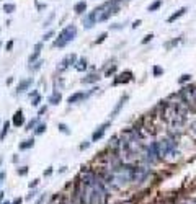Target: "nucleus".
Instances as JSON below:
<instances>
[{"mask_svg":"<svg viewBox=\"0 0 196 204\" xmlns=\"http://www.w3.org/2000/svg\"><path fill=\"white\" fill-rule=\"evenodd\" d=\"M54 36V31H49V33H46L44 36H43V41H48V39H51Z\"/></svg>","mask_w":196,"mask_h":204,"instance_id":"obj_32","label":"nucleus"},{"mask_svg":"<svg viewBox=\"0 0 196 204\" xmlns=\"http://www.w3.org/2000/svg\"><path fill=\"white\" fill-rule=\"evenodd\" d=\"M53 172H54V170H53V167H49V168H46V170H44V176L53 175Z\"/></svg>","mask_w":196,"mask_h":204,"instance_id":"obj_34","label":"nucleus"},{"mask_svg":"<svg viewBox=\"0 0 196 204\" xmlns=\"http://www.w3.org/2000/svg\"><path fill=\"white\" fill-rule=\"evenodd\" d=\"M61 100H62V95H61L59 92H54L53 95L49 96V103H51V105H59Z\"/></svg>","mask_w":196,"mask_h":204,"instance_id":"obj_16","label":"nucleus"},{"mask_svg":"<svg viewBox=\"0 0 196 204\" xmlns=\"http://www.w3.org/2000/svg\"><path fill=\"white\" fill-rule=\"evenodd\" d=\"M186 11H188V7H182V8H180V10H177L173 15H170L167 21H168V23H173V21H175L177 18H180V17H182V15H185Z\"/></svg>","mask_w":196,"mask_h":204,"instance_id":"obj_12","label":"nucleus"},{"mask_svg":"<svg viewBox=\"0 0 196 204\" xmlns=\"http://www.w3.org/2000/svg\"><path fill=\"white\" fill-rule=\"evenodd\" d=\"M75 62H77V56H75V54H69V56L61 62V65L57 67V69H59V70H64V69H67L69 65H74Z\"/></svg>","mask_w":196,"mask_h":204,"instance_id":"obj_7","label":"nucleus"},{"mask_svg":"<svg viewBox=\"0 0 196 204\" xmlns=\"http://www.w3.org/2000/svg\"><path fill=\"white\" fill-rule=\"evenodd\" d=\"M39 101H41V96H39V95H36V96H35V100H33V103H31V105H33V106H38V105H39Z\"/></svg>","mask_w":196,"mask_h":204,"instance_id":"obj_33","label":"nucleus"},{"mask_svg":"<svg viewBox=\"0 0 196 204\" xmlns=\"http://www.w3.org/2000/svg\"><path fill=\"white\" fill-rule=\"evenodd\" d=\"M17 173L20 176H24V175H28V167H20V168L17 170Z\"/></svg>","mask_w":196,"mask_h":204,"instance_id":"obj_27","label":"nucleus"},{"mask_svg":"<svg viewBox=\"0 0 196 204\" xmlns=\"http://www.w3.org/2000/svg\"><path fill=\"white\" fill-rule=\"evenodd\" d=\"M95 23H97V13H95V11H92V13H88L87 17H85L84 26H85V28H92Z\"/></svg>","mask_w":196,"mask_h":204,"instance_id":"obj_9","label":"nucleus"},{"mask_svg":"<svg viewBox=\"0 0 196 204\" xmlns=\"http://www.w3.org/2000/svg\"><path fill=\"white\" fill-rule=\"evenodd\" d=\"M0 165H2V158H0Z\"/></svg>","mask_w":196,"mask_h":204,"instance_id":"obj_47","label":"nucleus"},{"mask_svg":"<svg viewBox=\"0 0 196 204\" xmlns=\"http://www.w3.org/2000/svg\"><path fill=\"white\" fill-rule=\"evenodd\" d=\"M115 72H116V65H113V67H110V69H108V70H106V77H111V75L113 74H115Z\"/></svg>","mask_w":196,"mask_h":204,"instance_id":"obj_30","label":"nucleus"},{"mask_svg":"<svg viewBox=\"0 0 196 204\" xmlns=\"http://www.w3.org/2000/svg\"><path fill=\"white\" fill-rule=\"evenodd\" d=\"M4 178H5V173L0 172V183H2V180H4Z\"/></svg>","mask_w":196,"mask_h":204,"instance_id":"obj_43","label":"nucleus"},{"mask_svg":"<svg viewBox=\"0 0 196 204\" xmlns=\"http://www.w3.org/2000/svg\"><path fill=\"white\" fill-rule=\"evenodd\" d=\"M38 123H39V118H35V119H31L28 124H26V131H33L36 126H38Z\"/></svg>","mask_w":196,"mask_h":204,"instance_id":"obj_22","label":"nucleus"},{"mask_svg":"<svg viewBox=\"0 0 196 204\" xmlns=\"http://www.w3.org/2000/svg\"><path fill=\"white\" fill-rule=\"evenodd\" d=\"M41 49H43V42H38V44H36V47H35V52L28 57L30 64H33V62H36V60H38L39 54H41Z\"/></svg>","mask_w":196,"mask_h":204,"instance_id":"obj_10","label":"nucleus"},{"mask_svg":"<svg viewBox=\"0 0 196 204\" xmlns=\"http://www.w3.org/2000/svg\"><path fill=\"white\" fill-rule=\"evenodd\" d=\"M35 194H36V191H33V193H30V194H28V199H31V198L35 196Z\"/></svg>","mask_w":196,"mask_h":204,"instance_id":"obj_44","label":"nucleus"},{"mask_svg":"<svg viewBox=\"0 0 196 204\" xmlns=\"http://www.w3.org/2000/svg\"><path fill=\"white\" fill-rule=\"evenodd\" d=\"M95 90H98V88H93L90 93H84V92H79V93H74V95H70L69 98H67V103H70V105H74V103H79V101H82V100H85V98H88V96L92 95V93L95 92Z\"/></svg>","mask_w":196,"mask_h":204,"instance_id":"obj_4","label":"nucleus"},{"mask_svg":"<svg viewBox=\"0 0 196 204\" xmlns=\"http://www.w3.org/2000/svg\"><path fill=\"white\" fill-rule=\"evenodd\" d=\"M74 10H75V13H84V11L87 10V4H85V2H79V4H75Z\"/></svg>","mask_w":196,"mask_h":204,"instance_id":"obj_18","label":"nucleus"},{"mask_svg":"<svg viewBox=\"0 0 196 204\" xmlns=\"http://www.w3.org/2000/svg\"><path fill=\"white\" fill-rule=\"evenodd\" d=\"M106 36H108V33H102V34H100V38H97V41H95V42H97V44H102V42L106 39Z\"/></svg>","mask_w":196,"mask_h":204,"instance_id":"obj_29","label":"nucleus"},{"mask_svg":"<svg viewBox=\"0 0 196 204\" xmlns=\"http://www.w3.org/2000/svg\"><path fill=\"white\" fill-rule=\"evenodd\" d=\"M38 183H39V180H33L31 183H30V188H36V186H38Z\"/></svg>","mask_w":196,"mask_h":204,"instance_id":"obj_39","label":"nucleus"},{"mask_svg":"<svg viewBox=\"0 0 196 204\" xmlns=\"http://www.w3.org/2000/svg\"><path fill=\"white\" fill-rule=\"evenodd\" d=\"M110 126H111V123H110V121H106V123H103L102 126H98V127H97V131H95V132L92 134V141H93V142L100 141V139L103 137V134H105V131L108 129Z\"/></svg>","mask_w":196,"mask_h":204,"instance_id":"obj_5","label":"nucleus"},{"mask_svg":"<svg viewBox=\"0 0 196 204\" xmlns=\"http://www.w3.org/2000/svg\"><path fill=\"white\" fill-rule=\"evenodd\" d=\"M75 64H77V65H75V69H77L79 72H84L85 69H87V59H85V57H82V59H79Z\"/></svg>","mask_w":196,"mask_h":204,"instance_id":"obj_17","label":"nucleus"},{"mask_svg":"<svg viewBox=\"0 0 196 204\" xmlns=\"http://www.w3.org/2000/svg\"><path fill=\"white\" fill-rule=\"evenodd\" d=\"M75 36H77V28H75L74 25L66 26V28L59 33L57 39L54 41V47H64V46H67L70 41L75 39Z\"/></svg>","mask_w":196,"mask_h":204,"instance_id":"obj_1","label":"nucleus"},{"mask_svg":"<svg viewBox=\"0 0 196 204\" xmlns=\"http://www.w3.org/2000/svg\"><path fill=\"white\" fill-rule=\"evenodd\" d=\"M119 78H116L115 80V85H118V83H122V82H124V83H126V82H129L131 78H133V74H131V72H126V74H121V75H118Z\"/></svg>","mask_w":196,"mask_h":204,"instance_id":"obj_13","label":"nucleus"},{"mask_svg":"<svg viewBox=\"0 0 196 204\" xmlns=\"http://www.w3.org/2000/svg\"><path fill=\"white\" fill-rule=\"evenodd\" d=\"M152 38H154V34H147V36H146V38H144V39H142V42H144V44H146V42H149V41H152Z\"/></svg>","mask_w":196,"mask_h":204,"instance_id":"obj_35","label":"nucleus"},{"mask_svg":"<svg viewBox=\"0 0 196 204\" xmlns=\"http://www.w3.org/2000/svg\"><path fill=\"white\" fill-rule=\"evenodd\" d=\"M41 64H43V62H41V60H38V62H35V67H33V65H31V69H33V70H38L39 67H41Z\"/></svg>","mask_w":196,"mask_h":204,"instance_id":"obj_37","label":"nucleus"},{"mask_svg":"<svg viewBox=\"0 0 196 204\" xmlns=\"http://www.w3.org/2000/svg\"><path fill=\"white\" fill-rule=\"evenodd\" d=\"M139 25H141V20L134 21V23H133V28H137V26H139Z\"/></svg>","mask_w":196,"mask_h":204,"instance_id":"obj_41","label":"nucleus"},{"mask_svg":"<svg viewBox=\"0 0 196 204\" xmlns=\"http://www.w3.org/2000/svg\"><path fill=\"white\" fill-rule=\"evenodd\" d=\"M98 80H100V75L98 74H90L85 78H82V83H95V82H98Z\"/></svg>","mask_w":196,"mask_h":204,"instance_id":"obj_14","label":"nucleus"},{"mask_svg":"<svg viewBox=\"0 0 196 204\" xmlns=\"http://www.w3.org/2000/svg\"><path fill=\"white\" fill-rule=\"evenodd\" d=\"M13 124L17 127H20V126H23L24 124V118H23V111L21 109H18L17 113H15V116H13Z\"/></svg>","mask_w":196,"mask_h":204,"instance_id":"obj_11","label":"nucleus"},{"mask_svg":"<svg viewBox=\"0 0 196 204\" xmlns=\"http://www.w3.org/2000/svg\"><path fill=\"white\" fill-rule=\"evenodd\" d=\"M12 204H21V198H17V199H15Z\"/></svg>","mask_w":196,"mask_h":204,"instance_id":"obj_42","label":"nucleus"},{"mask_svg":"<svg viewBox=\"0 0 196 204\" xmlns=\"http://www.w3.org/2000/svg\"><path fill=\"white\" fill-rule=\"evenodd\" d=\"M4 204H12V203H10V201H7V203H4Z\"/></svg>","mask_w":196,"mask_h":204,"instance_id":"obj_46","label":"nucleus"},{"mask_svg":"<svg viewBox=\"0 0 196 204\" xmlns=\"http://www.w3.org/2000/svg\"><path fill=\"white\" fill-rule=\"evenodd\" d=\"M31 83H33V78H24V80H21L20 83H18V87H17V93L26 92V90L31 87Z\"/></svg>","mask_w":196,"mask_h":204,"instance_id":"obj_8","label":"nucleus"},{"mask_svg":"<svg viewBox=\"0 0 196 204\" xmlns=\"http://www.w3.org/2000/svg\"><path fill=\"white\" fill-rule=\"evenodd\" d=\"M0 46H2V44H0Z\"/></svg>","mask_w":196,"mask_h":204,"instance_id":"obj_48","label":"nucleus"},{"mask_svg":"<svg viewBox=\"0 0 196 204\" xmlns=\"http://www.w3.org/2000/svg\"><path fill=\"white\" fill-rule=\"evenodd\" d=\"M190 80H191V75H190V74H183L182 77L178 78V83L183 85V83H186V82H190Z\"/></svg>","mask_w":196,"mask_h":204,"instance_id":"obj_24","label":"nucleus"},{"mask_svg":"<svg viewBox=\"0 0 196 204\" xmlns=\"http://www.w3.org/2000/svg\"><path fill=\"white\" fill-rule=\"evenodd\" d=\"M46 199H48V194L43 193V194H41V198H39V199L36 201V204H43V203H46Z\"/></svg>","mask_w":196,"mask_h":204,"instance_id":"obj_31","label":"nucleus"},{"mask_svg":"<svg viewBox=\"0 0 196 204\" xmlns=\"http://www.w3.org/2000/svg\"><path fill=\"white\" fill-rule=\"evenodd\" d=\"M33 145H35V139H26V141H23L20 144V150H28V149H31Z\"/></svg>","mask_w":196,"mask_h":204,"instance_id":"obj_15","label":"nucleus"},{"mask_svg":"<svg viewBox=\"0 0 196 204\" xmlns=\"http://www.w3.org/2000/svg\"><path fill=\"white\" fill-rule=\"evenodd\" d=\"M159 150H157V142H152L149 147L146 149V160L149 163H155L159 160Z\"/></svg>","mask_w":196,"mask_h":204,"instance_id":"obj_3","label":"nucleus"},{"mask_svg":"<svg viewBox=\"0 0 196 204\" xmlns=\"http://www.w3.org/2000/svg\"><path fill=\"white\" fill-rule=\"evenodd\" d=\"M46 111H48V106H43V108H39V113H38V116H41V114H44Z\"/></svg>","mask_w":196,"mask_h":204,"instance_id":"obj_38","label":"nucleus"},{"mask_svg":"<svg viewBox=\"0 0 196 204\" xmlns=\"http://www.w3.org/2000/svg\"><path fill=\"white\" fill-rule=\"evenodd\" d=\"M128 98H129V96H128V95H122L121 98H119V101L116 103L115 109H113V111H111V114H110V118H111V119H113V118H116V116H118V114H119V111H121V108H122V106H124V103L128 101Z\"/></svg>","mask_w":196,"mask_h":204,"instance_id":"obj_6","label":"nucleus"},{"mask_svg":"<svg viewBox=\"0 0 196 204\" xmlns=\"http://www.w3.org/2000/svg\"><path fill=\"white\" fill-rule=\"evenodd\" d=\"M4 198H5V193H0V203L4 201Z\"/></svg>","mask_w":196,"mask_h":204,"instance_id":"obj_45","label":"nucleus"},{"mask_svg":"<svg viewBox=\"0 0 196 204\" xmlns=\"http://www.w3.org/2000/svg\"><path fill=\"white\" fill-rule=\"evenodd\" d=\"M12 47H13V41H8V44H7V51H12Z\"/></svg>","mask_w":196,"mask_h":204,"instance_id":"obj_40","label":"nucleus"},{"mask_svg":"<svg viewBox=\"0 0 196 204\" xmlns=\"http://www.w3.org/2000/svg\"><path fill=\"white\" fill-rule=\"evenodd\" d=\"M15 8H17V7H15L13 4H5V5H4V10L7 11V13H12V11H15Z\"/></svg>","mask_w":196,"mask_h":204,"instance_id":"obj_25","label":"nucleus"},{"mask_svg":"<svg viewBox=\"0 0 196 204\" xmlns=\"http://www.w3.org/2000/svg\"><path fill=\"white\" fill-rule=\"evenodd\" d=\"M162 74H164V69L159 67V65H155L154 67V77H159V75H162Z\"/></svg>","mask_w":196,"mask_h":204,"instance_id":"obj_28","label":"nucleus"},{"mask_svg":"<svg viewBox=\"0 0 196 204\" xmlns=\"http://www.w3.org/2000/svg\"><path fill=\"white\" fill-rule=\"evenodd\" d=\"M177 142L173 139H164V141L157 142V150H159V157H165L168 152H173Z\"/></svg>","mask_w":196,"mask_h":204,"instance_id":"obj_2","label":"nucleus"},{"mask_svg":"<svg viewBox=\"0 0 196 204\" xmlns=\"http://www.w3.org/2000/svg\"><path fill=\"white\" fill-rule=\"evenodd\" d=\"M88 147H90V142H87V141H85L84 144H80V150H85V149H88Z\"/></svg>","mask_w":196,"mask_h":204,"instance_id":"obj_36","label":"nucleus"},{"mask_svg":"<svg viewBox=\"0 0 196 204\" xmlns=\"http://www.w3.org/2000/svg\"><path fill=\"white\" fill-rule=\"evenodd\" d=\"M57 129H59L62 134H70L69 126H67V124H64V123H59V124H57Z\"/></svg>","mask_w":196,"mask_h":204,"instance_id":"obj_23","label":"nucleus"},{"mask_svg":"<svg viewBox=\"0 0 196 204\" xmlns=\"http://www.w3.org/2000/svg\"><path fill=\"white\" fill-rule=\"evenodd\" d=\"M46 129H48V126H46V124H43V123H41V124H38V126L35 127V132H33V134H35V136H41V134L44 132Z\"/></svg>","mask_w":196,"mask_h":204,"instance_id":"obj_19","label":"nucleus"},{"mask_svg":"<svg viewBox=\"0 0 196 204\" xmlns=\"http://www.w3.org/2000/svg\"><path fill=\"white\" fill-rule=\"evenodd\" d=\"M119 147V144H118V139L116 137H113L111 141H110V149H113V150H116V149Z\"/></svg>","mask_w":196,"mask_h":204,"instance_id":"obj_26","label":"nucleus"},{"mask_svg":"<svg viewBox=\"0 0 196 204\" xmlns=\"http://www.w3.org/2000/svg\"><path fill=\"white\" fill-rule=\"evenodd\" d=\"M8 129H10V123H8V121H5V123H4V129H2V134H0V141H4V139L7 137Z\"/></svg>","mask_w":196,"mask_h":204,"instance_id":"obj_20","label":"nucleus"},{"mask_svg":"<svg viewBox=\"0 0 196 204\" xmlns=\"http://www.w3.org/2000/svg\"><path fill=\"white\" fill-rule=\"evenodd\" d=\"M160 5H162V0H155L154 4H151L149 7H147V10H149V11H155V10L160 8Z\"/></svg>","mask_w":196,"mask_h":204,"instance_id":"obj_21","label":"nucleus"}]
</instances>
